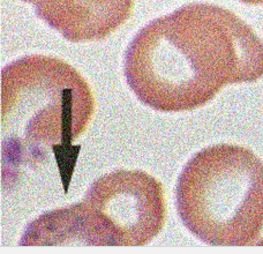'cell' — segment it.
Here are the masks:
<instances>
[{
  "mask_svg": "<svg viewBox=\"0 0 263 254\" xmlns=\"http://www.w3.org/2000/svg\"><path fill=\"white\" fill-rule=\"evenodd\" d=\"M134 95L161 112L192 111L228 84L263 77V42L227 8L192 3L149 22L126 50Z\"/></svg>",
  "mask_w": 263,
  "mask_h": 254,
  "instance_id": "6da1fadb",
  "label": "cell"
},
{
  "mask_svg": "<svg viewBox=\"0 0 263 254\" xmlns=\"http://www.w3.org/2000/svg\"><path fill=\"white\" fill-rule=\"evenodd\" d=\"M95 112L88 82L57 57L31 55L2 70L3 183L51 158L60 168L67 192L81 146H73Z\"/></svg>",
  "mask_w": 263,
  "mask_h": 254,
  "instance_id": "7a4b0ae2",
  "label": "cell"
},
{
  "mask_svg": "<svg viewBox=\"0 0 263 254\" xmlns=\"http://www.w3.org/2000/svg\"><path fill=\"white\" fill-rule=\"evenodd\" d=\"M163 185L142 170L117 169L92 183L83 199L40 215L21 246H144L164 228Z\"/></svg>",
  "mask_w": 263,
  "mask_h": 254,
  "instance_id": "3957f363",
  "label": "cell"
},
{
  "mask_svg": "<svg viewBox=\"0 0 263 254\" xmlns=\"http://www.w3.org/2000/svg\"><path fill=\"white\" fill-rule=\"evenodd\" d=\"M178 215L208 245L259 246L263 232V162L251 149L220 143L185 164L176 189Z\"/></svg>",
  "mask_w": 263,
  "mask_h": 254,
  "instance_id": "277c9868",
  "label": "cell"
},
{
  "mask_svg": "<svg viewBox=\"0 0 263 254\" xmlns=\"http://www.w3.org/2000/svg\"><path fill=\"white\" fill-rule=\"evenodd\" d=\"M36 15L67 41H100L130 17L134 0H23Z\"/></svg>",
  "mask_w": 263,
  "mask_h": 254,
  "instance_id": "5b68a950",
  "label": "cell"
},
{
  "mask_svg": "<svg viewBox=\"0 0 263 254\" xmlns=\"http://www.w3.org/2000/svg\"><path fill=\"white\" fill-rule=\"evenodd\" d=\"M240 2L250 5H261L263 4V0H240Z\"/></svg>",
  "mask_w": 263,
  "mask_h": 254,
  "instance_id": "8992f818",
  "label": "cell"
},
{
  "mask_svg": "<svg viewBox=\"0 0 263 254\" xmlns=\"http://www.w3.org/2000/svg\"><path fill=\"white\" fill-rule=\"evenodd\" d=\"M259 246H263V232H262V236H261V239H260V244Z\"/></svg>",
  "mask_w": 263,
  "mask_h": 254,
  "instance_id": "52a82bcc",
  "label": "cell"
}]
</instances>
